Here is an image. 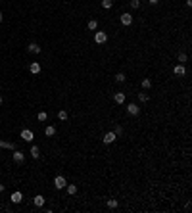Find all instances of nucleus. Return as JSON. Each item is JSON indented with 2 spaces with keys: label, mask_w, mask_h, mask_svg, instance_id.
<instances>
[{
  "label": "nucleus",
  "mask_w": 192,
  "mask_h": 213,
  "mask_svg": "<svg viewBox=\"0 0 192 213\" xmlns=\"http://www.w3.org/2000/svg\"><path fill=\"white\" fill-rule=\"evenodd\" d=\"M94 42H96V44H106V42H108V35H106L104 31H96Z\"/></svg>",
  "instance_id": "f257e3e1"
},
{
  "label": "nucleus",
  "mask_w": 192,
  "mask_h": 213,
  "mask_svg": "<svg viewBox=\"0 0 192 213\" xmlns=\"http://www.w3.org/2000/svg\"><path fill=\"white\" fill-rule=\"evenodd\" d=\"M12 158H14L15 163H23V159H25V152H21V150H14Z\"/></svg>",
  "instance_id": "f03ea898"
},
{
  "label": "nucleus",
  "mask_w": 192,
  "mask_h": 213,
  "mask_svg": "<svg viewBox=\"0 0 192 213\" xmlns=\"http://www.w3.org/2000/svg\"><path fill=\"white\" fill-rule=\"evenodd\" d=\"M21 138H23L25 142H33L35 134H33V131H31V129H23V131H21Z\"/></svg>",
  "instance_id": "7ed1b4c3"
},
{
  "label": "nucleus",
  "mask_w": 192,
  "mask_h": 213,
  "mask_svg": "<svg viewBox=\"0 0 192 213\" xmlns=\"http://www.w3.org/2000/svg\"><path fill=\"white\" fill-rule=\"evenodd\" d=\"M65 184H67V182H65V177H62V175H58V177L54 179V186L58 188V190H62V188H65Z\"/></svg>",
  "instance_id": "20e7f679"
},
{
  "label": "nucleus",
  "mask_w": 192,
  "mask_h": 213,
  "mask_svg": "<svg viewBox=\"0 0 192 213\" xmlns=\"http://www.w3.org/2000/svg\"><path fill=\"white\" fill-rule=\"evenodd\" d=\"M115 138H117V134L113 131H110V133L104 134V144H112V142H115Z\"/></svg>",
  "instance_id": "39448f33"
},
{
  "label": "nucleus",
  "mask_w": 192,
  "mask_h": 213,
  "mask_svg": "<svg viewBox=\"0 0 192 213\" xmlns=\"http://www.w3.org/2000/svg\"><path fill=\"white\" fill-rule=\"evenodd\" d=\"M119 21H121V25H131V23H133V15L131 14H121V18H119Z\"/></svg>",
  "instance_id": "423d86ee"
},
{
  "label": "nucleus",
  "mask_w": 192,
  "mask_h": 213,
  "mask_svg": "<svg viewBox=\"0 0 192 213\" xmlns=\"http://www.w3.org/2000/svg\"><path fill=\"white\" fill-rule=\"evenodd\" d=\"M127 113L129 115H138L140 113V108L137 104H127Z\"/></svg>",
  "instance_id": "0eeeda50"
},
{
  "label": "nucleus",
  "mask_w": 192,
  "mask_h": 213,
  "mask_svg": "<svg viewBox=\"0 0 192 213\" xmlns=\"http://www.w3.org/2000/svg\"><path fill=\"white\" fill-rule=\"evenodd\" d=\"M27 50H29L31 54H40V52H42V48H40V46H39L37 42H31L29 46H27Z\"/></svg>",
  "instance_id": "6e6552de"
},
{
  "label": "nucleus",
  "mask_w": 192,
  "mask_h": 213,
  "mask_svg": "<svg viewBox=\"0 0 192 213\" xmlns=\"http://www.w3.org/2000/svg\"><path fill=\"white\" fill-rule=\"evenodd\" d=\"M173 71H175V75H186V67H185V63H179V65H175V69H173Z\"/></svg>",
  "instance_id": "1a4fd4ad"
},
{
  "label": "nucleus",
  "mask_w": 192,
  "mask_h": 213,
  "mask_svg": "<svg viewBox=\"0 0 192 213\" xmlns=\"http://www.w3.org/2000/svg\"><path fill=\"white\" fill-rule=\"evenodd\" d=\"M44 202H46V200L42 198V194H37L35 198H33V204H35L37 207H42V206H44Z\"/></svg>",
  "instance_id": "9d476101"
},
{
  "label": "nucleus",
  "mask_w": 192,
  "mask_h": 213,
  "mask_svg": "<svg viewBox=\"0 0 192 213\" xmlns=\"http://www.w3.org/2000/svg\"><path fill=\"white\" fill-rule=\"evenodd\" d=\"M29 71L35 73V75H37V73H40V63H39V61H33V63L29 65Z\"/></svg>",
  "instance_id": "9b49d317"
},
{
  "label": "nucleus",
  "mask_w": 192,
  "mask_h": 213,
  "mask_svg": "<svg viewBox=\"0 0 192 213\" xmlns=\"http://www.w3.org/2000/svg\"><path fill=\"white\" fill-rule=\"evenodd\" d=\"M29 154H31V158H35V159H39V158H40V150H39V146H31V150H29Z\"/></svg>",
  "instance_id": "f8f14e48"
},
{
  "label": "nucleus",
  "mask_w": 192,
  "mask_h": 213,
  "mask_svg": "<svg viewBox=\"0 0 192 213\" xmlns=\"http://www.w3.org/2000/svg\"><path fill=\"white\" fill-rule=\"evenodd\" d=\"M23 200V194L21 192H14V194H12V204H19Z\"/></svg>",
  "instance_id": "ddd939ff"
},
{
  "label": "nucleus",
  "mask_w": 192,
  "mask_h": 213,
  "mask_svg": "<svg viewBox=\"0 0 192 213\" xmlns=\"http://www.w3.org/2000/svg\"><path fill=\"white\" fill-rule=\"evenodd\" d=\"M113 100H115L117 104H123L125 102V92H115L113 94Z\"/></svg>",
  "instance_id": "4468645a"
},
{
  "label": "nucleus",
  "mask_w": 192,
  "mask_h": 213,
  "mask_svg": "<svg viewBox=\"0 0 192 213\" xmlns=\"http://www.w3.org/2000/svg\"><path fill=\"white\" fill-rule=\"evenodd\" d=\"M0 148H8V150H15L14 142H6V140H0Z\"/></svg>",
  "instance_id": "2eb2a0df"
},
{
  "label": "nucleus",
  "mask_w": 192,
  "mask_h": 213,
  "mask_svg": "<svg viewBox=\"0 0 192 213\" xmlns=\"http://www.w3.org/2000/svg\"><path fill=\"white\" fill-rule=\"evenodd\" d=\"M65 190H67V194H69V196L77 194V186H75V184H65Z\"/></svg>",
  "instance_id": "dca6fc26"
},
{
  "label": "nucleus",
  "mask_w": 192,
  "mask_h": 213,
  "mask_svg": "<svg viewBox=\"0 0 192 213\" xmlns=\"http://www.w3.org/2000/svg\"><path fill=\"white\" fill-rule=\"evenodd\" d=\"M138 100H140L142 104H146V102L150 100V96H148V94H146V92H138Z\"/></svg>",
  "instance_id": "f3484780"
},
{
  "label": "nucleus",
  "mask_w": 192,
  "mask_h": 213,
  "mask_svg": "<svg viewBox=\"0 0 192 213\" xmlns=\"http://www.w3.org/2000/svg\"><path fill=\"white\" fill-rule=\"evenodd\" d=\"M44 134H46V136H54L56 134V127H46V131H44Z\"/></svg>",
  "instance_id": "a211bd4d"
},
{
  "label": "nucleus",
  "mask_w": 192,
  "mask_h": 213,
  "mask_svg": "<svg viewBox=\"0 0 192 213\" xmlns=\"http://www.w3.org/2000/svg\"><path fill=\"white\" fill-rule=\"evenodd\" d=\"M37 119H39L40 123L46 121V119H48V113H46V112H39V113H37Z\"/></svg>",
  "instance_id": "6ab92c4d"
},
{
  "label": "nucleus",
  "mask_w": 192,
  "mask_h": 213,
  "mask_svg": "<svg viewBox=\"0 0 192 213\" xmlns=\"http://www.w3.org/2000/svg\"><path fill=\"white\" fill-rule=\"evenodd\" d=\"M112 6H113V0H102V8L104 10H110Z\"/></svg>",
  "instance_id": "aec40b11"
},
{
  "label": "nucleus",
  "mask_w": 192,
  "mask_h": 213,
  "mask_svg": "<svg viewBox=\"0 0 192 213\" xmlns=\"http://www.w3.org/2000/svg\"><path fill=\"white\" fill-rule=\"evenodd\" d=\"M117 206H119V202H117V200H113V198H110V200H108V207H112V209H115Z\"/></svg>",
  "instance_id": "412c9836"
},
{
  "label": "nucleus",
  "mask_w": 192,
  "mask_h": 213,
  "mask_svg": "<svg viewBox=\"0 0 192 213\" xmlns=\"http://www.w3.org/2000/svg\"><path fill=\"white\" fill-rule=\"evenodd\" d=\"M96 27H98V21H96V19H91V21H88V29L96 31Z\"/></svg>",
  "instance_id": "4be33fe9"
},
{
  "label": "nucleus",
  "mask_w": 192,
  "mask_h": 213,
  "mask_svg": "<svg viewBox=\"0 0 192 213\" xmlns=\"http://www.w3.org/2000/svg\"><path fill=\"white\" fill-rule=\"evenodd\" d=\"M58 117H60L62 121H65V119H67V112H65V109H60V112H58Z\"/></svg>",
  "instance_id": "5701e85b"
},
{
  "label": "nucleus",
  "mask_w": 192,
  "mask_h": 213,
  "mask_svg": "<svg viewBox=\"0 0 192 213\" xmlns=\"http://www.w3.org/2000/svg\"><path fill=\"white\" fill-rule=\"evenodd\" d=\"M125 79H127V77H125L123 73H117V75H115V81H117V83H125Z\"/></svg>",
  "instance_id": "b1692460"
},
{
  "label": "nucleus",
  "mask_w": 192,
  "mask_h": 213,
  "mask_svg": "<svg viewBox=\"0 0 192 213\" xmlns=\"http://www.w3.org/2000/svg\"><path fill=\"white\" fill-rule=\"evenodd\" d=\"M131 8H133V10L140 8V0H131Z\"/></svg>",
  "instance_id": "393cba45"
},
{
  "label": "nucleus",
  "mask_w": 192,
  "mask_h": 213,
  "mask_svg": "<svg viewBox=\"0 0 192 213\" xmlns=\"http://www.w3.org/2000/svg\"><path fill=\"white\" fill-rule=\"evenodd\" d=\"M150 87H152V81H150V79H144V81H142V88H150Z\"/></svg>",
  "instance_id": "a878e982"
},
{
  "label": "nucleus",
  "mask_w": 192,
  "mask_h": 213,
  "mask_svg": "<svg viewBox=\"0 0 192 213\" xmlns=\"http://www.w3.org/2000/svg\"><path fill=\"white\" fill-rule=\"evenodd\" d=\"M186 60H188V56H186L185 52H183V54H179V61H181V63H185Z\"/></svg>",
  "instance_id": "bb28decb"
},
{
  "label": "nucleus",
  "mask_w": 192,
  "mask_h": 213,
  "mask_svg": "<svg viewBox=\"0 0 192 213\" xmlns=\"http://www.w3.org/2000/svg\"><path fill=\"white\" fill-rule=\"evenodd\" d=\"M113 133H115L117 136H121V134H123V129H121V127H115V129H113Z\"/></svg>",
  "instance_id": "cd10ccee"
},
{
  "label": "nucleus",
  "mask_w": 192,
  "mask_h": 213,
  "mask_svg": "<svg viewBox=\"0 0 192 213\" xmlns=\"http://www.w3.org/2000/svg\"><path fill=\"white\" fill-rule=\"evenodd\" d=\"M4 188H6V186H4V184H0V194H2V192H4Z\"/></svg>",
  "instance_id": "c85d7f7f"
},
{
  "label": "nucleus",
  "mask_w": 192,
  "mask_h": 213,
  "mask_svg": "<svg viewBox=\"0 0 192 213\" xmlns=\"http://www.w3.org/2000/svg\"><path fill=\"white\" fill-rule=\"evenodd\" d=\"M148 2H150V4H158V2H160V0H148Z\"/></svg>",
  "instance_id": "c756f323"
},
{
  "label": "nucleus",
  "mask_w": 192,
  "mask_h": 213,
  "mask_svg": "<svg viewBox=\"0 0 192 213\" xmlns=\"http://www.w3.org/2000/svg\"><path fill=\"white\" fill-rule=\"evenodd\" d=\"M2 102H4V98H2V94H0V104H2Z\"/></svg>",
  "instance_id": "7c9ffc66"
},
{
  "label": "nucleus",
  "mask_w": 192,
  "mask_h": 213,
  "mask_svg": "<svg viewBox=\"0 0 192 213\" xmlns=\"http://www.w3.org/2000/svg\"><path fill=\"white\" fill-rule=\"evenodd\" d=\"M2 19H4V15H2V14H0V21H2Z\"/></svg>",
  "instance_id": "2f4dec72"
}]
</instances>
